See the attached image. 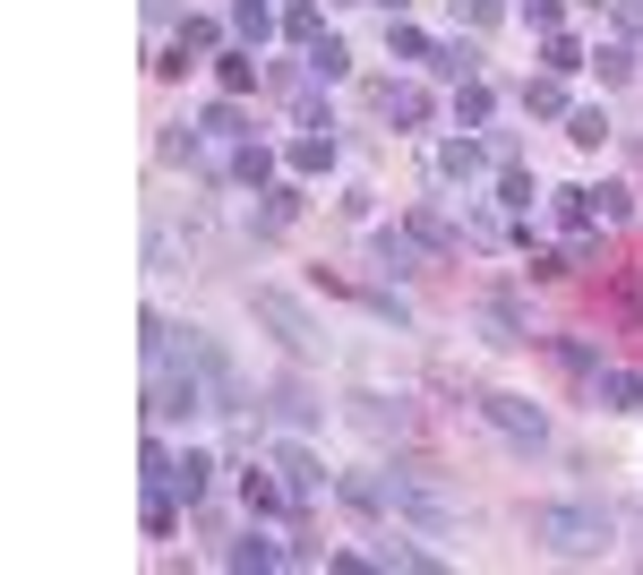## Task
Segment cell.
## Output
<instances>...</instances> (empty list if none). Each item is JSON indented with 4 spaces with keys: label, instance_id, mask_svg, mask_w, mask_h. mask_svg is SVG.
Masks as SVG:
<instances>
[{
    "label": "cell",
    "instance_id": "2",
    "mask_svg": "<svg viewBox=\"0 0 643 575\" xmlns=\"http://www.w3.org/2000/svg\"><path fill=\"white\" fill-rule=\"evenodd\" d=\"M257 319L275 326V335H284L292 352H309V344H318V335H309V319H300V310H292L284 292H257Z\"/></svg>",
    "mask_w": 643,
    "mask_h": 575
},
{
    "label": "cell",
    "instance_id": "4",
    "mask_svg": "<svg viewBox=\"0 0 643 575\" xmlns=\"http://www.w3.org/2000/svg\"><path fill=\"white\" fill-rule=\"evenodd\" d=\"M395 507L412 515V524H429V533H447V498H438V490H420L412 473H395Z\"/></svg>",
    "mask_w": 643,
    "mask_h": 575
},
{
    "label": "cell",
    "instance_id": "1",
    "mask_svg": "<svg viewBox=\"0 0 643 575\" xmlns=\"http://www.w3.org/2000/svg\"><path fill=\"white\" fill-rule=\"evenodd\" d=\"M532 542L567 549V558H592V549H610V515L601 507H532Z\"/></svg>",
    "mask_w": 643,
    "mask_h": 575
},
{
    "label": "cell",
    "instance_id": "8",
    "mask_svg": "<svg viewBox=\"0 0 643 575\" xmlns=\"http://www.w3.org/2000/svg\"><path fill=\"white\" fill-rule=\"evenodd\" d=\"M601 395H610V413H635V395H643V386L626 379V370H610V379H601Z\"/></svg>",
    "mask_w": 643,
    "mask_h": 575
},
{
    "label": "cell",
    "instance_id": "3",
    "mask_svg": "<svg viewBox=\"0 0 643 575\" xmlns=\"http://www.w3.org/2000/svg\"><path fill=\"white\" fill-rule=\"evenodd\" d=\"M489 421H498V430H507V438H523V447H541V430H549V421L532 413V404H523V395H489Z\"/></svg>",
    "mask_w": 643,
    "mask_h": 575
},
{
    "label": "cell",
    "instance_id": "7",
    "mask_svg": "<svg viewBox=\"0 0 643 575\" xmlns=\"http://www.w3.org/2000/svg\"><path fill=\"white\" fill-rule=\"evenodd\" d=\"M438 172H447V181H472V172H481V147H447V155H438Z\"/></svg>",
    "mask_w": 643,
    "mask_h": 575
},
{
    "label": "cell",
    "instance_id": "6",
    "mask_svg": "<svg viewBox=\"0 0 643 575\" xmlns=\"http://www.w3.org/2000/svg\"><path fill=\"white\" fill-rule=\"evenodd\" d=\"M481 326H489V344H523V319H514V301H489Z\"/></svg>",
    "mask_w": 643,
    "mask_h": 575
},
{
    "label": "cell",
    "instance_id": "5",
    "mask_svg": "<svg viewBox=\"0 0 643 575\" xmlns=\"http://www.w3.org/2000/svg\"><path fill=\"white\" fill-rule=\"evenodd\" d=\"M197 413V379H155V421H181Z\"/></svg>",
    "mask_w": 643,
    "mask_h": 575
},
{
    "label": "cell",
    "instance_id": "9",
    "mask_svg": "<svg viewBox=\"0 0 643 575\" xmlns=\"http://www.w3.org/2000/svg\"><path fill=\"white\" fill-rule=\"evenodd\" d=\"M275 464H284V473H292V490H309V481H318V473H309V455H300V447H275Z\"/></svg>",
    "mask_w": 643,
    "mask_h": 575
}]
</instances>
